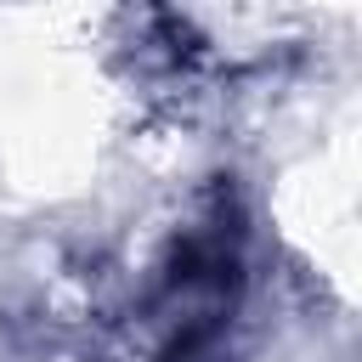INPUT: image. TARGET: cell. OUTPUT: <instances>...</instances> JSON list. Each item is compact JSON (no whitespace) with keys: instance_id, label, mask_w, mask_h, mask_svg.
<instances>
[{"instance_id":"obj_1","label":"cell","mask_w":362,"mask_h":362,"mask_svg":"<svg viewBox=\"0 0 362 362\" xmlns=\"http://www.w3.org/2000/svg\"><path fill=\"white\" fill-rule=\"evenodd\" d=\"M238 288H243V266H238V226L226 215L192 226L170 266L158 272L153 294H147V322L158 328V362H204L232 311H238Z\"/></svg>"}]
</instances>
